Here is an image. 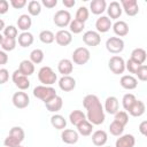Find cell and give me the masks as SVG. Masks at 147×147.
Instances as JSON below:
<instances>
[{
    "label": "cell",
    "instance_id": "obj_1",
    "mask_svg": "<svg viewBox=\"0 0 147 147\" xmlns=\"http://www.w3.org/2000/svg\"><path fill=\"white\" fill-rule=\"evenodd\" d=\"M83 106L86 109V118L93 125H100L105 122V108L99 98L94 94H87L83 99Z\"/></svg>",
    "mask_w": 147,
    "mask_h": 147
},
{
    "label": "cell",
    "instance_id": "obj_2",
    "mask_svg": "<svg viewBox=\"0 0 147 147\" xmlns=\"http://www.w3.org/2000/svg\"><path fill=\"white\" fill-rule=\"evenodd\" d=\"M33 95L37 99H40L41 101H44V103H47L48 101L54 99L57 94H56L55 88H53L52 86L39 85V86H36L33 88Z\"/></svg>",
    "mask_w": 147,
    "mask_h": 147
},
{
    "label": "cell",
    "instance_id": "obj_3",
    "mask_svg": "<svg viewBox=\"0 0 147 147\" xmlns=\"http://www.w3.org/2000/svg\"><path fill=\"white\" fill-rule=\"evenodd\" d=\"M38 79L39 82L45 85V86H51L53 85L56 80H57V76L56 74L53 71V69L51 67H41L38 71Z\"/></svg>",
    "mask_w": 147,
    "mask_h": 147
},
{
    "label": "cell",
    "instance_id": "obj_4",
    "mask_svg": "<svg viewBox=\"0 0 147 147\" xmlns=\"http://www.w3.org/2000/svg\"><path fill=\"white\" fill-rule=\"evenodd\" d=\"M90 57H91V54H90V51L86 47H77L72 52L71 61L75 64L83 65V64H86L90 61Z\"/></svg>",
    "mask_w": 147,
    "mask_h": 147
},
{
    "label": "cell",
    "instance_id": "obj_5",
    "mask_svg": "<svg viewBox=\"0 0 147 147\" xmlns=\"http://www.w3.org/2000/svg\"><path fill=\"white\" fill-rule=\"evenodd\" d=\"M108 68L110 69V71L115 75H121L125 71L126 67H125V61L122 56L118 55H114L109 59L108 61Z\"/></svg>",
    "mask_w": 147,
    "mask_h": 147
},
{
    "label": "cell",
    "instance_id": "obj_6",
    "mask_svg": "<svg viewBox=\"0 0 147 147\" xmlns=\"http://www.w3.org/2000/svg\"><path fill=\"white\" fill-rule=\"evenodd\" d=\"M53 21H54V24L59 28H65L68 25H70L71 23V14L65 10V9H60L57 10L55 14H54V17H53Z\"/></svg>",
    "mask_w": 147,
    "mask_h": 147
},
{
    "label": "cell",
    "instance_id": "obj_7",
    "mask_svg": "<svg viewBox=\"0 0 147 147\" xmlns=\"http://www.w3.org/2000/svg\"><path fill=\"white\" fill-rule=\"evenodd\" d=\"M106 48L111 54H119L124 49V40L119 37H110L106 41Z\"/></svg>",
    "mask_w": 147,
    "mask_h": 147
},
{
    "label": "cell",
    "instance_id": "obj_8",
    "mask_svg": "<svg viewBox=\"0 0 147 147\" xmlns=\"http://www.w3.org/2000/svg\"><path fill=\"white\" fill-rule=\"evenodd\" d=\"M11 80H13V83L15 84V86H16L18 90H21V91H25V90H28V88L30 87V80H29L28 76L23 75L18 69L13 72V75H11Z\"/></svg>",
    "mask_w": 147,
    "mask_h": 147
},
{
    "label": "cell",
    "instance_id": "obj_9",
    "mask_svg": "<svg viewBox=\"0 0 147 147\" xmlns=\"http://www.w3.org/2000/svg\"><path fill=\"white\" fill-rule=\"evenodd\" d=\"M11 101H13V105L18 108V109H24L26 108L29 105H30V98L29 95L23 92V91H20V92H15L13 94V98H11Z\"/></svg>",
    "mask_w": 147,
    "mask_h": 147
},
{
    "label": "cell",
    "instance_id": "obj_10",
    "mask_svg": "<svg viewBox=\"0 0 147 147\" xmlns=\"http://www.w3.org/2000/svg\"><path fill=\"white\" fill-rule=\"evenodd\" d=\"M83 41L85 45L87 46H92L95 47L101 42V37L100 33L98 31H93V30H88L83 34Z\"/></svg>",
    "mask_w": 147,
    "mask_h": 147
},
{
    "label": "cell",
    "instance_id": "obj_11",
    "mask_svg": "<svg viewBox=\"0 0 147 147\" xmlns=\"http://www.w3.org/2000/svg\"><path fill=\"white\" fill-rule=\"evenodd\" d=\"M121 5L127 16H136L139 13V6L137 0H121Z\"/></svg>",
    "mask_w": 147,
    "mask_h": 147
},
{
    "label": "cell",
    "instance_id": "obj_12",
    "mask_svg": "<svg viewBox=\"0 0 147 147\" xmlns=\"http://www.w3.org/2000/svg\"><path fill=\"white\" fill-rule=\"evenodd\" d=\"M61 139L67 145H75L79 139V133L71 129H64L61 133Z\"/></svg>",
    "mask_w": 147,
    "mask_h": 147
},
{
    "label": "cell",
    "instance_id": "obj_13",
    "mask_svg": "<svg viewBox=\"0 0 147 147\" xmlns=\"http://www.w3.org/2000/svg\"><path fill=\"white\" fill-rule=\"evenodd\" d=\"M55 41L60 45V46H68L71 41H72V33L68 30H59L55 33Z\"/></svg>",
    "mask_w": 147,
    "mask_h": 147
},
{
    "label": "cell",
    "instance_id": "obj_14",
    "mask_svg": "<svg viewBox=\"0 0 147 147\" xmlns=\"http://www.w3.org/2000/svg\"><path fill=\"white\" fill-rule=\"evenodd\" d=\"M95 28L99 33H106L110 30V28H113L111 20L108 16H100L95 22Z\"/></svg>",
    "mask_w": 147,
    "mask_h": 147
},
{
    "label": "cell",
    "instance_id": "obj_15",
    "mask_svg": "<svg viewBox=\"0 0 147 147\" xmlns=\"http://www.w3.org/2000/svg\"><path fill=\"white\" fill-rule=\"evenodd\" d=\"M59 87L63 92H70L76 87V79L71 76H62L59 79Z\"/></svg>",
    "mask_w": 147,
    "mask_h": 147
},
{
    "label": "cell",
    "instance_id": "obj_16",
    "mask_svg": "<svg viewBox=\"0 0 147 147\" xmlns=\"http://www.w3.org/2000/svg\"><path fill=\"white\" fill-rule=\"evenodd\" d=\"M123 11L122 5L117 1H111L108 7H107V13H108V17H110V20H117L121 17Z\"/></svg>",
    "mask_w": 147,
    "mask_h": 147
},
{
    "label": "cell",
    "instance_id": "obj_17",
    "mask_svg": "<svg viewBox=\"0 0 147 147\" xmlns=\"http://www.w3.org/2000/svg\"><path fill=\"white\" fill-rule=\"evenodd\" d=\"M74 62L69 59H62L57 63V70L63 76H70V74L74 70Z\"/></svg>",
    "mask_w": 147,
    "mask_h": 147
},
{
    "label": "cell",
    "instance_id": "obj_18",
    "mask_svg": "<svg viewBox=\"0 0 147 147\" xmlns=\"http://www.w3.org/2000/svg\"><path fill=\"white\" fill-rule=\"evenodd\" d=\"M119 84L125 90H134L138 86V79L136 77H133L132 75H124L121 77Z\"/></svg>",
    "mask_w": 147,
    "mask_h": 147
},
{
    "label": "cell",
    "instance_id": "obj_19",
    "mask_svg": "<svg viewBox=\"0 0 147 147\" xmlns=\"http://www.w3.org/2000/svg\"><path fill=\"white\" fill-rule=\"evenodd\" d=\"M107 140H108V134L105 130H96L92 133V142L98 147L106 145Z\"/></svg>",
    "mask_w": 147,
    "mask_h": 147
},
{
    "label": "cell",
    "instance_id": "obj_20",
    "mask_svg": "<svg viewBox=\"0 0 147 147\" xmlns=\"http://www.w3.org/2000/svg\"><path fill=\"white\" fill-rule=\"evenodd\" d=\"M136 144V138L132 134H122L115 142V147H133Z\"/></svg>",
    "mask_w": 147,
    "mask_h": 147
},
{
    "label": "cell",
    "instance_id": "obj_21",
    "mask_svg": "<svg viewBox=\"0 0 147 147\" xmlns=\"http://www.w3.org/2000/svg\"><path fill=\"white\" fill-rule=\"evenodd\" d=\"M118 100L116 96H108L105 101V110L110 114V115H115L118 111Z\"/></svg>",
    "mask_w": 147,
    "mask_h": 147
},
{
    "label": "cell",
    "instance_id": "obj_22",
    "mask_svg": "<svg viewBox=\"0 0 147 147\" xmlns=\"http://www.w3.org/2000/svg\"><path fill=\"white\" fill-rule=\"evenodd\" d=\"M107 9L106 0H93L90 3V10L94 15H101Z\"/></svg>",
    "mask_w": 147,
    "mask_h": 147
},
{
    "label": "cell",
    "instance_id": "obj_23",
    "mask_svg": "<svg viewBox=\"0 0 147 147\" xmlns=\"http://www.w3.org/2000/svg\"><path fill=\"white\" fill-rule=\"evenodd\" d=\"M31 25H32V20H31L30 15L22 14V15L18 16V18H17V28L20 30H22L23 32H26V31H29Z\"/></svg>",
    "mask_w": 147,
    "mask_h": 147
},
{
    "label": "cell",
    "instance_id": "obj_24",
    "mask_svg": "<svg viewBox=\"0 0 147 147\" xmlns=\"http://www.w3.org/2000/svg\"><path fill=\"white\" fill-rule=\"evenodd\" d=\"M113 30L116 36L118 37H125L129 33V25L124 21H116L113 24Z\"/></svg>",
    "mask_w": 147,
    "mask_h": 147
},
{
    "label": "cell",
    "instance_id": "obj_25",
    "mask_svg": "<svg viewBox=\"0 0 147 147\" xmlns=\"http://www.w3.org/2000/svg\"><path fill=\"white\" fill-rule=\"evenodd\" d=\"M16 44H17L16 39L8 38V37H5L3 34H0V45H1L2 51H5V52L14 51L16 47Z\"/></svg>",
    "mask_w": 147,
    "mask_h": 147
},
{
    "label": "cell",
    "instance_id": "obj_26",
    "mask_svg": "<svg viewBox=\"0 0 147 147\" xmlns=\"http://www.w3.org/2000/svg\"><path fill=\"white\" fill-rule=\"evenodd\" d=\"M145 110H146L145 103L141 100H136V102L133 103V106L131 107V109L127 113L133 117H140L145 114Z\"/></svg>",
    "mask_w": 147,
    "mask_h": 147
},
{
    "label": "cell",
    "instance_id": "obj_27",
    "mask_svg": "<svg viewBox=\"0 0 147 147\" xmlns=\"http://www.w3.org/2000/svg\"><path fill=\"white\" fill-rule=\"evenodd\" d=\"M33 40H34L33 34L31 32H29V31L22 32L17 37V42H18V45L21 47H29V46H31L33 44Z\"/></svg>",
    "mask_w": 147,
    "mask_h": 147
},
{
    "label": "cell",
    "instance_id": "obj_28",
    "mask_svg": "<svg viewBox=\"0 0 147 147\" xmlns=\"http://www.w3.org/2000/svg\"><path fill=\"white\" fill-rule=\"evenodd\" d=\"M45 106H46V108H47L48 111H51V113H57L59 110H61V108L63 106V100H62L61 96L56 95L54 99H52L51 101H48L47 103H45Z\"/></svg>",
    "mask_w": 147,
    "mask_h": 147
},
{
    "label": "cell",
    "instance_id": "obj_29",
    "mask_svg": "<svg viewBox=\"0 0 147 147\" xmlns=\"http://www.w3.org/2000/svg\"><path fill=\"white\" fill-rule=\"evenodd\" d=\"M69 119H70V123H71L72 125L78 126L82 122H84V121L87 119V118H86V115H85L82 110L76 109V110H72V111L69 114Z\"/></svg>",
    "mask_w": 147,
    "mask_h": 147
},
{
    "label": "cell",
    "instance_id": "obj_30",
    "mask_svg": "<svg viewBox=\"0 0 147 147\" xmlns=\"http://www.w3.org/2000/svg\"><path fill=\"white\" fill-rule=\"evenodd\" d=\"M130 59L133 60V61H136L139 64H142L146 61V59H147V53H146V51L144 48L138 47V48H134L131 52V57Z\"/></svg>",
    "mask_w": 147,
    "mask_h": 147
},
{
    "label": "cell",
    "instance_id": "obj_31",
    "mask_svg": "<svg viewBox=\"0 0 147 147\" xmlns=\"http://www.w3.org/2000/svg\"><path fill=\"white\" fill-rule=\"evenodd\" d=\"M51 124L53 127H55L56 130H64L67 126V121L65 118L60 115V114H54L51 117Z\"/></svg>",
    "mask_w": 147,
    "mask_h": 147
},
{
    "label": "cell",
    "instance_id": "obj_32",
    "mask_svg": "<svg viewBox=\"0 0 147 147\" xmlns=\"http://www.w3.org/2000/svg\"><path fill=\"white\" fill-rule=\"evenodd\" d=\"M18 70L25 75V76H31L33 72H34V63H32L30 60H23L21 63H20V67H18Z\"/></svg>",
    "mask_w": 147,
    "mask_h": 147
},
{
    "label": "cell",
    "instance_id": "obj_33",
    "mask_svg": "<svg viewBox=\"0 0 147 147\" xmlns=\"http://www.w3.org/2000/svg\"><path fill=\"white\" fill-rule=\"evenodd\" d=\"M77 131L79 134L84 136V137H87L90 134H92V131H93V124L91 122H88L87 119H85L84 122H82L78 126H77Z\"/></svg>",
    "mask_w": 147,
    "mask_h": 147
},
{
    "label": "cell",
    "instance_id": "obj_34",
    "mask_svg": "<svg viewBox=\"0 0 147 147\" xmlns=\"http://www.w3.org/2000/svg\"><path fill=\"white\" fill-rule=\"evenodd\" d=\"M28 13L30 16H38L41 13V3L37 0H31L28 3Z\"/></svg>",
    "mask_w": 147,
    "mask_h": 147
},
{
    "label": "cell",
    "instance_id": "obj_35",
    "mask_svg": "<svg viewBox=\"0 0 147 147\" xmlns=\"http://www.w3.org/2000/svg\"><path fill=\"white\" fill-rule=\"evenodd\" d=\"M124 125L123 124H121L119 122H117V121H113L111 123H110V125H109V132L113 134V136H115V137H121L122 134H123V131H124Z\"/></svg>",
    "mask_w": 147,
    "mask_h": 147
},
{
    "label": "cell",
    "instance_id": "obj_36",
    "mask_svg": "<svg viewBox=\"0 0 147 147\" xmlns=\"http://www.w3.org/2000/svg\"><path fill=\"white\" fill-rule=\"evenodd\" d=\"M84 28H85V23L84 22H80V21L74 18L71 21L70 25H69V31L71 33H74V34H78L84 30Z\"/></svg>",
    "mask_w": 147,
    "mask_h": 147
},
{
    "label": "cell",
    "instance_id": "obj_37",
    "mask_svg": "<svg viewBox=\"0 0 147 147\" xmlns=\"http://www.w3.org/2000/svg\"><path fill=\"white\" fill-rule=\"evenodd\" d=\"M39 40L42 44H52L55 40V34L51 30H42L39 33Z\"/></svg>",
    "mask_w": 147,
    "mask_h": 147
},
{
    "label": "cell",
    "instance_id": "obj_38",
    "mask_svg": "<svg viewBox=\"0 0 147 147\" xmlns=\"http://www.w3.org/2000/svg\"><path fill=\"white\" fill-rule=\"evenodd\" d=\"M136 96H134V94H132V93H126V94H124L123 95V99H122V105H123V108L126 110V111H129L130 109H131V107L133 106V103L136 102Z\"/></svg>",
    "mask_w": 147,
    "mask_h": 147
},
{
    "label": "cell",
    "instance_id": "obj_39",
    "mask_svg": "<svg viewBox=\"0 0 147 147\" xmlns=\"http://www.w3.org/2000/svg\"><path fill=\"white\" fill-rule=\"evenodd\" d=\"M30 61L34 64H39L44 61V52L40 48H36L30 53Z\"/></svg>",
    "mask_w": 147,
    "mask_h": 147
},
{
    "label": "cell",
    "instance_id": "obj_40",
    "mask_svg": "<svg viewBox=\"0 0 147 147\" xmlns=\"http://www.w3.org/2000/svg\"><path fill=\"white\" fill-rule=\"evenodd\" d=\"M88 15H90V11H88V9L86 8V7H84V6H82V7H79L78 9H77V11H76V20H78V21H80V22H86L87 21V18H88Z\"/></svg>",
    "mask_w": 147,
    "mask_h": 147
},
{
    "label": "cell",
    "instance_id": "obj_41",
    "mask_svg": "<svg viewBox=\"0 0 147 147\" xmlns=\"http://www.w3.org/2000/svg\"><path fill=\"white\" fill-rule=\"evenodd\" d=\"M9 136L18 139L21 142L24 140V137H25V133H24V130L21 127V126H13L9 131Z\"/></svg>",
    "mask_w": 147,
    "mask_h": 147
},
{
    "label": "cell",
    "instance_id": "obj_42",
    "mask_svg": "<svg viewBox=\"0 0 147 147\" xmlns=\"http://www.w3.org/2000/svg\"><path fill=\"white\" fill-rule=\"evenodd\" d=\"M2 34H3L5 37L16 39V37H17V34H18V30H17V28L14 26V25H8V26H6L5 30L2 31Z\"/></svg>",
    "mask_w": 147,
    "mask_h": 147
},
{
    "label": "cell",
    "instance_id": "obj_43",
    "mask_svg": "<svg viewBox=\"0 0 147 147\" xmlns=\"http://www.w3.org/2000/svg\"><path fill=\"white\" fill-rule=\"evenodd\" d=\"M115 121H117V122H119L121 124H123L124 126L129 123V115H127V113L126 111H124V110H118L116 114H115V118H114Z\"/></svg>",
    "mask_w": 147,
    "mask_h": 147
},
{
    "label": "cell",
    "instance_id": "obj_44",
    "mask_svg": "<svg viewBox=\"0 0 147 147\" xmlns=\"http://www.w3.org/2000/svg\"><path fill=\"white\" fill-rule=\"evenodd\" d=\"M140 65H142V64H139V63H137L136 61H133V60H131V59H129L126 62H125V67H126V69H127V71L130 72V74H137V71H138V69L140 68Z\"/></svg>",
    "mask_w": 147,
    "mask_h": 147
},
{
    "label": "cell",
    "instance_id": "obj_45",
    "mask_svg": "<svg viewBox=\"0 0 147 147\" xmlns=\"http://www.w3.org/2000/svg\"><path fill=\"white\" fill-rule=\"evenodd\" d=\"M3 145H5V147H18V146H21V141L8 134V137L3 141Z\"/></svg>",
    "mask_w": 147,
    "mask_h": 147
},
{
    "label": "cell",
    "instance_id": "obj_46",
    "mask_svg": "<svg viewBox=\"0 0 147 147\" xmlns=\"http://www.w3.org/2000/svg\"><path fill=\"white\" fill-rule=\"evenodd\" d=\"M136 75H137V77H138L139 80L147 82V65H145V64L140 65V68L138 69V71H137Z\"/></svg>",
    "mask_w": 147,
    "mask_h": 147
},
{
    "label": "cell",
    "instance_id": "obj_47",
    "mask_svg": "<svg viewBox=\"0 0 147 147\" xmlns=\"http://www.w3.org/2000/svg\"><path fill=\"white\" fill-rule=\"evenodd\" d=\"M9 79V72L7 69L1 68L0 69V84H5Z\"/></svg>",
    "mask_w": 147,
    "mask_h": 147
},
{
    "label": "cell",
    "instance_id": "obj_48",
    "mask_svg": "<svg viewBox=\"0 0 147 147\" xmlns=\"http://www.w3.org/2000/svg\"><path fill=\"white\" fill-rule=\"evenodd\" d=\"M10 5L15 9H21L26 5V1L25 0H10Z\"/></svg>",
    "mask_w": 147,
    "mask_h": 147
},
{
    "label": "cell",
    "instance_id": "obj_49",
    "mask_svg": "<svg viewBox=\"0 0 147 147\" xmlns=\"http://www.w3.org/2000/svg\"><path fill=\"white\" fill-rule=\"evenodd\" d=\"M8 9H9V3H8V1H7V0H1V1H0V14H1V15L6 14V13L8 11Z\"/></svg>",
    "mask_w": 147,
    "mask_h": 147
},
{
    "label": "cell",
    "instance_id": "obj_50",
    "mask_svg": "<svg viewBox=\"0 0 147 147\" xmlns=\"http://www.w3.org/2000/svg\"><path fill=\"white\" fill-rule=\"evenodd\" d=\"M41 3L46 7V8H54L57 5V0H42Z\"/></svg>",
    "mask_w": 147,
    "mask_h": 147
},
{
    "label": "cell",
    "instance_id": "obj_51",
    "mask_svg": "<svg viewBox=\"0 0 147 147\" xmlns=\"http://www.w3.org/2000/svg\"><path fill=\"white\" fill-rule=\"evenodd\" d=\"M139 131L141 134H144L145 137L147 136V121H142L139 124Z\"/></svg>",
    "mask_w": 147,
    "mask_h": 147
},
{
    "label": "cell",
    "instance_id": "obj_52",
    "mask_svg": "<svg viewBox=\"0 0 147 147\" xmlns=\"http://www.w3.org/2000/svg\"><path fill=\"white\" fill-rule=\"evenodd\" d=\"M8 62V55L5 51H0V64H6Z\"/></svg>",
    "mask_w": 147,
    "mask_h": 147
},
{
    "label": "cell",
    "instance_id": "obj_53",
    "mask_svg": "<svg viewBox=\"0 0 147 147\" xmlns=\"http://www.w3.org/2000/svg\"><path fill=\"white\" fill-rule=\"evenodd\" d=\"M62 3L67 8H72L76 5V1L75 0H62Z\"/></svg>",
    "mask_w": 147,
    "mask_h": 147
},
{
    "label": "cell",
    "instance_id": "obj_54",
    "mask_svg": "<svg viewBox=\"0 0 147 147\" xmlns=\"http://www.w3.org/2000/svg\"><path fill=\"white\" fill-rule=\"evenodd\" d=\"M5 28H6V26H5V22H3V20H0V30L3 31Z\"/></svg>",
    "mask_w": 147,
    "mask_h": 147
},
{
    "label": "cell",
    "instance_id": "obj_55",
    "mask_svg": "<svg viewBox=\"0 0 147 147\" xmlns=\"http://www.w3.org/2000/svg\"><path fill=\"white\" fill-rule=\"evenodd\" d=\"M18 147H24V146H22V145H21V146H18Z\"/></svg>",
    "mask_w": 147,
    "mask_h": 147
},
{
    "label": "cell",
    "instance_id": "obj_56",
    "mask_svg": "<svg viewBox=\"0 0 147 147\" xmlns=\"http://www.w3.org/2000/svg\"><path fill=\"white\" fill-rule=\"evenodd\" d=\"M146 2H147V0H146Z\"/></svg>",
    "mask_w": 147,
    "mask_h": 147
},
{
    "label": "cell",
    "instance_id": "obj_57",
    "mask_svg": "<svg viewBox=\"0 0 147 147\" xmlns=\"http://www.w3.org/2000/svg\"><path fill=\"white\" fill-rule=\"evenodd\" d=\"M146 137H147V136H146Z\"/></svg>",
    "mask_w": 147,
    "mask_h": 147
}]
</instances>
